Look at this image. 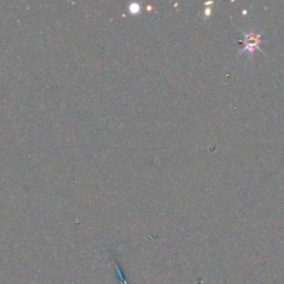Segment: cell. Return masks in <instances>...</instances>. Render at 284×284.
Instances as JSON below:
<instances>
[{
    "mask_svg": "<svg viewBox=\"0 0 284 284\" xmlns=\"http://www.w3.org/2000/svg\"><path fill=\"white\" fill-rule=\"evenodd\" d=\"M244 35V40H243V49L240 51V55L244 51H249L250 55H252V53H254L255 50H261L262 49L260 48V41H261V35L255 32H251V33H243Z\"/></svg>",
    "mask_w": 284,
    "mask_h": 284,
    "instance_id": "6da1fadb",
    "label": "cell"
}]
</instances>
